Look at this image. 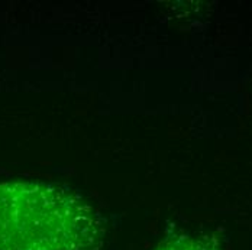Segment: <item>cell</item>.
Returning <instances> with one entry per match:
<instances>
[{
  "label": "cell",
  "instance_id": "7a4b0ae2",
  "mask_svg": "<svg viewBox=\"0 0 252 250\" xmlns=\"http://www.w3.org/2000/svg\"><path fill=\"white\" fill-rule=\"evenodd\" d=\"M157 250H220L213 236L207 234H180L164 242Z\"/></svg>",
  "mask_w": 252,
  "mask_h": 250
},
{
  "label": "cell",
  "instance_id": "6da1fadb",
  "mask_svg": "<svg viewBox=\"0 0 252 250\" xmlns=\"http://www.w3.org/2000/svg\"><path fill=\"white\" fill-rule=\"evenodd\" d=\"M101 216L74 193L33 181L0 184V250H100Z\"/></svg>",
  "mask_w": 252,
  "mask_h": 250
}]
</instances>
